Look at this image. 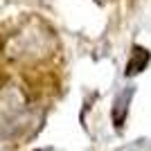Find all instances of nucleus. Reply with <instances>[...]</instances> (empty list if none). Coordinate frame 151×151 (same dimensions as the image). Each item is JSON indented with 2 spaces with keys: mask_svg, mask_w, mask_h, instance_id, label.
<instances>
[{
  "mask_svg": "<svg viewBox=\"0 0 151 151\" xmlns=\"http://www.w3.org/2000/svg\"><path fill=\"white\" fill-rule=\"evenodd\" d=\"M147 63H149V52L142 50V47H135V50L131 52V61L126 65V75H138V72H142Z\"/></svg>",
  "mask_w": 151,
  "mask_h": 151,
  "instance_id": "nucleus-1",
  "label": "nucleus"
},
{
  "mask_svg": "<svg viewBox=\"0 0 151 151\" xmlns=\"http://www.w3.org/2000/svg\"><path fill=\"white\" fill-rule=\"evenodd\" d=\"M131 93H133V90L122 93L120 97H117V101H115V106H117V108H115V111H117V113H115V124H117V126H122V122H124V113H126V106H124V104H126V99L131 97Z\"/></svg>",
  "mask_w": 151,
  "mask_h": 151,
  "instance_id": "nucleus-2",
  "label": "nucleus"
}]
</instances>
